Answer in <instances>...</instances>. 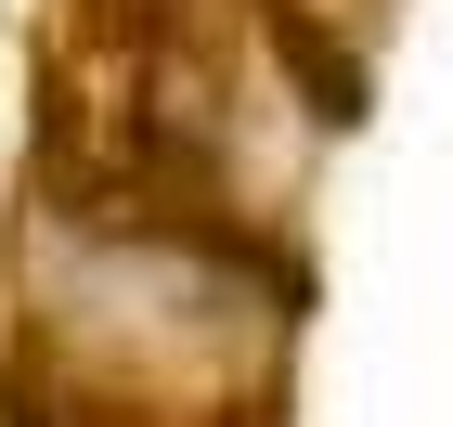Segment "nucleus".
<instances>
[{"mask_svg": "<svg viewBox=\"0 0 453 427\" xmlns=\"http://www.w3.org/2000/svg\"><path fill=\"white\" fill-rule=\"evenodd\" d=\"M0 311L13 427H273L311 272L273 220L39 156L27 208L0 220Z\"/></svg>", "mask_w": 453, "mask_h": 427, "instance_id": "1", "label": "nucleus"}]
</instances>
